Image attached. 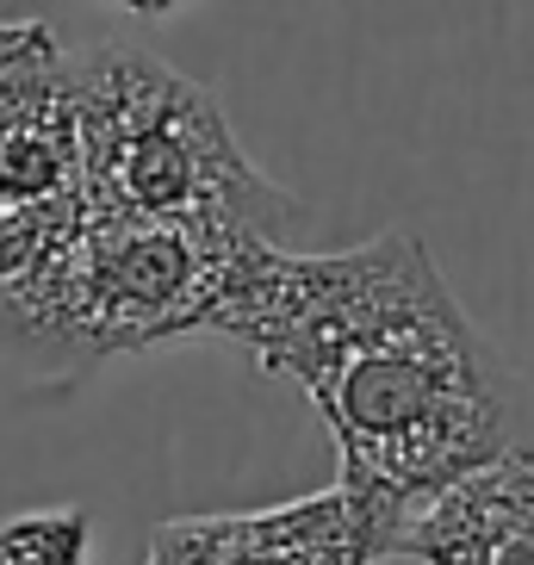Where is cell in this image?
<instances>
[{"label":"cell","instance_id":"1","mask_svg":"<svg viewBox=\"0 0 534 565\" xmlns=\"http://www.w3.org/2000/svg\"><path fill=\"white\" fill-rule=\"evenodd\" d=\"M217 342L311 398L342 460L335 484L373 515L385 553L435 491L522 448L516 373L410 231L330 255L261 243Z\"/></svg>","mask_w":534,"mask_h":565},{"label":"cell","instance_id":"2","mask_svg":"<svg viewBox=\"0 0 534 565\" xmlns=\"http://www.w3.org/2000/svg\"><path fill=\"white\" fill-rule=\"evenodd\" d=\"M261 243L274 236L82 212L32 267L0 280V366L25 380H87L113 354L217 335Z\"/></svg>","mask_w":534,"mask_h":565},{"label":"cell","instance_id":"3","mask_svg":"<svg viewBox=\"0 0 534 565\" xmlns=\"http://www.w3.org/2000/svg\"><path fill=\"white\" fill-rule=\"evenodd\" d=\"M75 118L87 212L231 224L274 243H286L299 217V200L236 143L224 106L137 44L75 51Z\"/></svg>","mask_w":534,"mask_h":565},{"label":"cell","instance_id":"4","mask_svg":"<svg viewBox=\"0 0 534 565\" xmlns=\"http://www.w3.org/2000/svg\"><path fill=\"white\" fill-rule=\"evenodd\" d=\"M87 212L75 51L44 19H0V280Z\"/></svg>","mask_w":534,"mask_h":565},{"label":"cell","instance_id":"5","mask_svg":"<svg viewBox=\"0 0 534 565\" xmlns=\"http://www.w3.org/2000/svg\"><path fill=\"white\" fill-rule=\"evenodd\" d=\"M385 541L354 491L330 484L318 498L231 515H174L150 534L143 565H373Z\"/></svg>","mask_w":534,"mask_h":565},{"label":"cell","instance_id":"6","mask_svg":"<svg viewBox=\"0 0 534 565\" xmlns=\"http://www.w3.org/2000/svg\"><path fill=\"white\" fill-rule=\"evenodd\" d=\"M392 553L417 565H534V448H510L435 491Z\"/></svg>","mask_w":534,"mask_h":565},{"label":"cell","instance_id":"7","mask_svg":"<svg viewBox=\"0 0 534 565\" xmlns=\"http://www.w3.org/2000/svg\"><path fill=\"white\" fill-rule=\"evenodd\" d=\"M94 559V515L63 510H19L0 522V565H87Z\"/></svg>","mask_w":534,"mask_h":565},{"label":"cell","instance_id":"8","mask_svg":"<svg viewBox=\"0 0 534 565\" xmlns=\"http://www.w3.org/2000/svg\"><path fill=\"white\" fill-rule=\"evenodd\" d=\"M113 7H125V13H137V19H162V13H174L181 0H113Z\"/></svg>","mask_w":534,"mask_h":565}]
</instances>
